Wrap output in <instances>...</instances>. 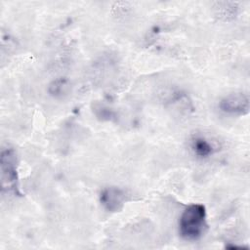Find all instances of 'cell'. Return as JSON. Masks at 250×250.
I'll list each match as a JSON object with an SVG mask.
<instances>
[{
    "mask_svg": "<svg viewBox=\"0 0 250 250\" xmlns=\"http://www.w3.org/2000/svg\"><path fill=\"white\" fill-rule=\"evenodd\" d=\"M206 228V209L199 203L188 205L179 220L180 235L188 241L199 239Z\"/></svg>",
    "mask_w": 250,
    "mask_h": 250,
    "instance_id": "obj_1",
    "label": "cell"
},
{
    "mask_svg": "<svg viewBox=\"0 0 250 250\" xmlns=\"http://www.w3.org/2000/svg\"><path fill=\"white\" fill-rule=\"evenodd\" d=\"M0 179L2 192L16 196L21 195L19 186L17 154L12 147H6L1 150Z\"/></svg>",
    "mask_w": 250,
    "mask_h": 250,
    "instance_id": "obj_2",
    "label": "cell"
},
{
    "mask_svg": "<svg viewBox=\"0 0 250 250\" xmlns=\"http://www.w3.org/2000/svg\"><path fill=\"white\" fill-rule=\"evenodd\" d=\"M219 107L222 111L228 114L243 115L248 113L250 107V99L247 93H231L224 97L220 103Z\"/></svg>",
    "mask_w": 250,
    "mask_h": 250,
    "instance_id": "obj_3",
    "label": "cell"
},
{
    "mask_svg": "<svg viewBox=\"0 0 250 250\" xmlns=\"http://www.w3.org/2000/svg\"><path fill=\"white\" fill-rule=\"evenodd\" d=\"M126 192L116 187L105 188L101 191L100 202L102 206L108 212H118L120 211L126 201Z\"/></svg>",
    "mask_w": 250,
    "mask_h": 250,
    "instance_id": "obj_4",
    "label": "cell"
},
{
    "mask_svg": "<svg viewBox=\"0 0 250 250\" xmlns=\"http://www.w3.org/2000/svg\"><path fill=\"white\" fill-rule=\"evenodd\" d=\"M190 148L194 155L200 158L209 157L216 150L214 145L203 136H194L190 140Z\"/></svg>",
    "mask_w": 250,
    "mask_h": 250,
    "instance_id": "obj_5",
    "label": "cell"
},
{
    "mask_svg": "<svg viewBox=\"0 0 250 250\" xmlns=\"http://www.w3.org/2000/svg\"><path fill=\"white\" fill-rule=\"evenodd\" d=\"M69 88V82L66 78H58L54 80L48 88V92L53 97H62L64 95Z\"/></svg>",
    "mask_w": 250,
    "mask_h": 250,
    "instance_id": "obj_6",
    "label": "cell"
},
{
    "mask_svg": "<svg viewBox=\"0 0 250 250\" xmlns=\"http://www.w3.org/2000/svg\"><path fill=\"white\" fill-rule=\"evenodd\" d=\"M219 7H218V15L220 17H233L236 15V10H237V7H236V4L235 3H226V2H223V3H218Z\"/></svg>",
    "mask_w": 250,
    "mask_h": 250,
    "instance_id": "obj_7",
    "label": "cell"
}]
</instances>
